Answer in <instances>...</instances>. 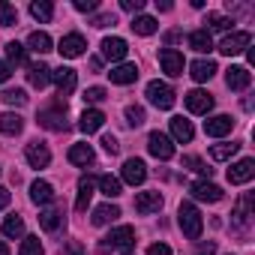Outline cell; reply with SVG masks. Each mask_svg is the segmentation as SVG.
I'll return each mask as SVG.
<instances>
[{"instance_id":"obj_1","label":"cell","mask_w":255,"mask_h":255,"mask_svg":"<svg viewBox=\"0 0 255 255\" xmlns=\"http://www.w3.org/2000/svg\"><path fill=\"white\" fill-rule=\"evenodd\" d=\"M177 222H180V231H183L189 240H198L201 231H204V219H201V213H198V207H195L192 201H183V204L177 207Z\"/></svg>"},{"instance_id":"obj_2","label":"cell","mask_w":255,"mask_h":255,"mask_svg":"<svg viewBox=\"0 0 255 255\" xmlns=\"http://www.w3.org/2000/svg\"><path fill=\"white\" fill-rule=\"evenodd\" d=\"M132 246H135V228H132V225H117V228L99 243L102 252H108V249H126V252H129Z\"/></svg>"},{"instance_id":"obj_3","label":"cell","mask_w":255,"mask_h":255,"mask_svg":"<svg viewBox=\"0 0 255 255\" xmlns=\"http://www.w3.org/2000/svg\"><path fill=\"white\" fill-rule=\"evenodd\" d=\"M39 126H45V129H51V132H66V129H69L66 108L57 105V108H45V111H39Z\"/></svg>"},{"instance_id":"obj_4","label":"cell","mask_w":255,"mask_h":255,"mask_svg":"<svg viewBox=\"0 0 255 255\" xmlns=\"http://www.w3.org/2000/svg\"><path fill=\"white\" fill-rule=\"evenodd\" d=\"M147 99H150V105L168 111V108L174 105V90H171L165 81H150V84H147Z\"/></svg>"},{"instance_id":"obj_5","label":"cell","mask_w":255,"mask_h":255,"mask_svg":"<svg viewBox=\"0 0 255 255\" xmlns=\"http://www.w3.org/2000/svg\"><path fill=\"white\" fill-rule=\"evenodd\" d=\"M159 66H162V72H165V75L180 78L186 63H183V54H180L177 48H162V51H159Z\"/></svg>"},{"instance_id":"obj_6","label":"cell","mask_w":255,"mask_h":255,"mask_svg":"<svg viewBox=\"0 0 255 255\" xmlns=\"http://www.w3.org/2000/svg\"><path fill=\"white\" fill-rule=\"evenodd\" d=\"M51 81L57 84V90H60V96L66 99V96H72V93H75V84H78V75H75V69H69V66H60V69H51Z\"/></svg>"},{"instance_id":"obj_7","label":"cell","mask_w":255,"mask_h":255,"mask_svg":"<svg viewBox=\"0 0 255 255\" xmlns=\"http://www.w3.org/2000/svg\"><path fill=\"white\" fill-rule=\"evenodd\" d=\"M255 177V159H240V162H234L231 168H228V183L231 186H243V183H249Z\"/></svg>"},{"instance_id":"obj_8","label":"cell","mask_w":255,"mask_h":255,"mask_svg":"<svg viewBox=\"0 0 255 255\" xmlns=\"http://www.w3.org/2000/svg\"><path fill=\"white\" fill-rule=\"evenodd\" d=\"M249 42H252V36H249L246 30H237V33H228V36L219 42V51H222L225 57H234V54H240L243 48H249Z\"/></svg>"},{"instance_id":"obj_9","label":"cell","mask_w":255,"mask_h":255,"mask_svg":"<svg viewBox=\"0 0 255 255\" xmlns=\"http://www.w3.org/2000/svg\"><path fill=\"white\" fill-rule=\"evenodd\" d=\"M120 174H123V180L129 183V186H141V183L147 180V165H144L141 159L132 156V159L123 162V171H120Z\"/></svg>"},{"instance_id":"obj_10","label":"cell","mask_w":255,"mask_h":255,"mask_svg":"<svg viewBox=\"0 0 255 255\" xmlns=\"http://www.w3.org/2000/svg\"><path fill=\"white\" fill-rule=\"evenodd\" d=\"M147 150H150L156 159H171V156H174V141H171L168 135H162V132H150Z\"/></svg>"},{"instance_id":"obj_11","label":"cell","mask_w":255,"mask_h":255,"mask_svg":"<svg viewBox=\"0 0 255 255\" xmlns=\"http://www.w3.org/2000/svg\"><path fill=\"white\" fill-rule=\"evenodd\" d=\"M189 192H192L195 201H210V204L222 201V189H219L216 183H210V180H195V183L189 186Z\"/></svg>"},{"instance_id":"obj_12","label":"cell","mask_w":255,"mask_h":255,"mask_svg":"<svg viewBox=\"0 0 255 255\" xmlns=\"http://www.w3.org/2000/svg\"><path fill=\"white\" fill-rule=\"evenodd\" d=\"M126 54H129L126 39H120V36H105V39H102V57H105V60L117 63V60H123Z\"/></svg>"},{"instance_id":"obj_13","label":"cell","mask_w":255,"mask_h":255,"mask_svg":"<svg viewBox=\"0 0 255 255\" xmlns=\"http://www.w3.org/2000/svg\"><path fill=\"white\" fill-rule=\"evenodd\" d=\"M84 48H87V42H84V36H81V33H66V36L60 39V45H57V51H60L63 57H69V60L81 57V54H84Z\"/></svg>"},{"instance_id":"obj_14","label":"cell","mask_w":255,"mask_h":255,"mask_svg":"<svg viewBox=\"0 0 255 255\" xmlns=\"http://www.w3.org/2000/svg\"><path fill=\"white\" fill-rule=\"evenodd\" d=\"M183 102H186V108H189L192 114H207V111L213 108V96H210L207 90H189V93L183 96Z\"/></svg>"},{"instance_id":"obj_15","label":"cell","mask_w":255,"mask_h":255,"mask_svg":"<svg viewBox=\"0 0 255 255\" xmlns=\"http://www.w3.org/2000/svg\"><path fill=\"white\" fill-rule=\"evenodd\" d=\"M231 129H234V120H231L228 114H216V117L204 120V132H207L210 138H222V135H228Z\"/></svg>"},{"instance_id":"obj_16","label":"cell","mask_w":255,"mask_h":255,"mask_svg":"<svg viewBox=\"0 0 255 255\" xmlns=\"http://www.w3.org/2000/svg\"><path fill=\"white\" fill-rule=\"evenodd\" d=\"M24 156H27V162H30L33 168H45V165L51 162V150H48L42 141H30L27 150H24Z\"/></svg>"},{"instance_id":"obj_17","label":"cell","mask_w":255,"mask_h":255,"mask_svg":"<svg viewBox=\"0 0 255 255\" xmlns=\"http://www.w3.org/2000/svg\"><path fill=\"white\" fill-rule=\"evenodd\" d=\"M102 123H105V114H102L99 108H87V111L78 117V129L90 135V132H99V129H102Z\"/></svg>"},{"instance_id":"obj_18","label":"cell","mask_w":255,"mask_h":255,"mask_svg":"<svg viewBox=\"0 0 255 255\" xmlns=\"http://www.w3.org/2000/svg\"><path fill=\"white\" fill-rule=\"evenodd\" d=\"M225 84H228L231 90H246V87L252 84V72H249L246 66H231V69L225 72Z\"/></svg>"},{"instance_id":"obj_19","label":"cell","mask_w":255,"mask_h":255,"mask_svg":"<svg viewBox=\"0 0 255 255\" xmlns=\"http://www.w3.org/2000/svg\"><path fill=\"white\" fill-rule=\"evenodd\" d=\"M30 201L39 204V207L51 204V201H54V186H51L48 180H33V183H30Z\"/></svg>"},{"instance_id":"obj_20","label":"cell","mask_w":255,"mask_h":255,"mask_svg":"<svg viewBox=\"0 0 255 255\" xmlns=\"http://www.w3.org/2000/svg\"><path fill=\"white\" fill-rule=\"evenodd\" d=\"M162 207V195L159 192H138L135 195V210L141 213V216H150V213H156Z\"/></svg>"},{"instance_id":"obj_21","label":"cell","mask_w":255,"mask_h":255,"mask_svg":"<svg viewBox=\"0 0 255 255\" xmlns=\"http://www.w3.org/2000/svg\"><path fill=\"white\" fill-rule=\"evenodd\" d=\"M108 78H111V84H132L135 78H138V66L135 63H120V66H114L111 72H108Z\"/></svg>"},{"instance_id":"obj_22","label":"cell","mask_w":255,"mask_h":255,"mask_svg":"<svg viewBox=\"0 0 255 255\" xmlns=\"http://www.w3.org/2000/svg\"><path fill=\"white\" fill-rule=\"evenodd\" d=\"M93 186H96V177H90V174H84V177L78 180V198H75V210H78V213L87 210V204H90V198H93Z\"/></svg>"},{"instance_id":"obj_23","label":"cell","mask_w":255,"mask_h":255,"mask_svg":"<svg viewBox=\"0 0 255 255\" xmlns=\"http://www.w3.org/2000/svg\"><path fill=\"white\" fill-rule=\"evenodd\" d=\"M93 159H96V153H93L90 144H72V147H69V162H72V165L87 168V165H93Z\"/></svg>"},{"instance_id":"obj_24","label":"cell","mask_w":255,"mask_h":255,"mask_svg":"<svg viewBox=\"0 0 255 255\" xmlns=\"http://www.w3.org/2000/svg\"><path fill=\"white\" fill-rule=\"evenodd\" d=\"M234 222L240 225V228H249V222H252V195L246 192V195H240V201H237V207H234Z\"/></svg>"},{"instance_id":"obj_25","label":"cell","mask_w":255,"mask_h":255,"mask_svg":"<svg viewBox=\"0 0 255 255\" xmlns=\"http://www.w3.org/2000/svg\"><path fill=\"white\" fill-rule=\"evenodd\" d=\"M24 129V117L15 114V111H6V114H0V132L3 135H18Z\"/></svg>"},{"instance_id":"obj_26","label":"cell","mask_w":255,"mask_h":255,"mask_svg":"<svg viewBox=\"0 0 255 255\" xmlns=\"http://www.w3.org/2000/svg\"><path fill=\"white\" fill-rule=\"evenodd\" d=\"M171 135H174V141L189 144L192 135H195V129H192V123H189L186 117H171Z\"/></svg>"},{"instance_id":"obj_27","label":"cell","mask_w":255,"mask_h":255,"mask_svg":"<svg viewBox=\"0 0 255 255\" xmlns=\"http://www.w3.org/2000/svg\"><path fill=\"white\" fill-rule=\"evenodd\" d=\"M219 69H216V63L213 60H195L192 66H189V75L198 81V84H204V81H210L213 75H216Z\"/></svg>"},{"instance_id":"obj_28","label":"cell","mask_w":255,"mask_h":255,"mask_svg":"<svg viewBox=\"0 0 255 255\" xmlns=\"http://www.w3.org/2000/svg\"><path fill=\"white\" fill-rule=\"evenodd\" d=\"M189 48H192V51H198V54H207V51L213 48L210 30H207V27H201V30H192V33H189Z\"/></svg>"},{"instance_id":"obj_29","label":"cell","mask_w":255,"mask_h":255,"mask_svg":"<svg viewBox=\"0 0 255 255\" xmlns=\"http://www.w3.org/2000/svg\"><path fill=\"white\" fill-rule=\"evenodd\" d=\"M27 51H33V54H48V51H51V36H48L45 30H33V33L27 36Z\"/></svg>"},{"instance_id":"obj_30","label":"cell","mask_w":255,"mask_h":255,"mask_svg":"<svg viewBox=\"0 0 255 255\" xmlns=\"http://www.w3.org/2000/svg\"><path fill=\"white\" fill-rule=\"evenodd\" d=\"M27 81L33 84V87H48V81H51V66H45V63H33L30 69H27Z\"/></svg>"},{"instance_id":"obj_31","label":"cell","mask_w":255,"mask_h":255,"mask_svg":"<svg viewBox=\"0 0 255 255\" xmlns=\"http://www.w3.org/2000/svg\"><path fill=\"white\" fill-rule=\"evenodd\" d=\"M39 225H42L48 234H54V231L63 225V213H60V210H54V207H45V210L39 213Z\"/></svg>"},{"instance_id":"obj_32","label":"cell","mask_w":255,"mask_h":255,"mask_svg":"<svg viewBox=\"0 0 255 255\" xmlns=\"http://www.w3.org/2000/svg\"><path fill=\"white\" fill-rule=\"evenodd\" d=\"M138 36H153L156 30H159V24H156V18H150V15H135L132 18V24H129Z\"/></svg>"},{"instance_id":"obj_33","label":"cell","mask_w":255,"mask_h":255,"mask_svg":"<svg viewBox=\"0 0 255 255\" xmlns=\"http://www.w3.org/2000/svg\"><path fill=\"white\" fill-rule=\"evenodd\" d=\"M120 216V207L117 204H99L96 210H93V225H108V222H114Z\"/></svg>"},{"instance_id":"obj_34","label":"cell","mask_w":255,"mask_h":255,"mask_svg":"<svg viewBox=\"0 0 255 255\" xmlns=\"http://www.w3.org/2000/svg\"><path fill=\"white\" fill-rule=\"evenodd\" d=\"M30 15H33L36 21L48 24V21L54 18V6L48 3V0H33V3H30Z\"/></svg>"},{"instance_id":"obj_35","label":"cell","mask_w":255,"mask_h":255,"mask_svg":"<svg viewBox=\"0 0 255 255\" xmlns=\"http://www.w3.org/2000/svg\"><path fill=\"white\" fill-rule=\"evenodd\" d=\"M237 150H240V144H234V141H231V144H213V147H210V159H216V162H228Z\"/></svg>"},{"instance_id":"obj_36","label":"cell","mask_w":255,"mask_h":255,"mask_svg":"<svg viewBox=\"0 0 255 255\" xmlns=\"http://www.w3.org/2000/svg\"><path fill=\"white\" fill-rule=\"evenodd\" d=\"M96 183H99L102 195H108V198H117V195H120V180H117V177H111V174H99Z\"/></svg>"},{"instance_id":"obj_37","label":"cell","mask_w":255,"mask_h":255,"mask_svg":"<svg viewBox=\"0 0 255 255\" xmlns=\"http://www.w3.org/2000/svg\"><path fill=\"white\" fill-rule=\"evenodd\" d=\"M12 24H18V9L6 0H0V27H12Z\"/></svg>"},{"instance_id":"obj_38","label":"cell","mask_w":255,"mask_h":255,"mask_svg":"<svg viewBox=\"0 0 255 255\" xmlns=\"http://www.w3.org/2000/svg\"><path fill=\"white\" fill-rule=\"evenodd\" d=\"M204 24H210V30H219V33H225V30H231L234 18H228V15H219V12H207V21H204Z\"/></svg>"},{"instance_id":"obj_39","label":"cell","mask_w":255,"mask_h":255,"mask_svg":"<svg viewBox=\"0 0 255 255\" xmlns=\"http://www.w3.org/2000/svg\"><path fill=\"white\" fill-rule=\"evenodd\" d=\"M6 57H9V63L24 66V63H27V48L18 45V42H6Z\"/></svg>"},{"instance_id":"obj_40","label":"cell","mask_w":255,"mask_h":255,"mask_svg":"<svg viewBox=\"0 0 255 255\" xmlns=\"http://www.w3.org/2000/svg\"><path fill=\"white\" fill-rule=\"evenodd\" d=\"M3 234L6 237H21L24 234V219L21 216H6L3 219Z\"/></svg>"},{"instance_id":"obj_41","label":"cell","mask_w":255,"mask_h":255,"mask_svg":"<svg viewBox=\"0 0 255 255\" xmlns=\"http://www.w3.org/2000/svg\"><path fill=\"white\" fill-rule=\"evenodd\" d=\"M0 99H3L6 105H15V108H21V105H27V93L24 90H3V93H0Z\"/></svg>"},{"instance_id":"obj_42","label":"cell","mask_w":255,"mask_h":255,"mask_svg":"<svg viewBox=\"0 0 255 255\" xmlns=\"http://www.w3.org/2000/svg\"><path fill=\"white\" fill-rule=\"evenodd\" d=\"M183 165H186V168H192V171H198L201 177H210V174H213V168H207V165H204V159H198V156H183Z\"/></svg>"},{"instance_id":"obj_43","label":"cell","mask_w":255,"mask_h":255,"mask_svg":"<svg viewBox=\"0 0 255 255\" xmlns=\"http://www.w3.org/2000/svg\"><path fill=\"white\" fill-rule=\"evenodd\" d=\"M144 120H147V114H144L141 105H129V108H126V123H129V126H141Z\"/></svg>"},{"instance_id":"obj_44","label":"cell","mask_w":255,"mask_h":255,"mask_svg":"<svg viewBox=\"0 0 255 255\" xmlns=\"http://www.w3.org/2000/svg\"><path fill=\"white\" fill-rule=\"evenodd\" d=\"M18 252H21V255H42V243H39V237H24Z\"/></svg>"},{"instance_id":"obj_45","label":"cell","mask_w":255,"mask_h":255,"mask_svg":"<svg viewBox=\"0 0 255 255\" xmlns=\"http://www.w3.org/2000/svg\"><path fill=\"white\" fill-rule=\"evenodd\" d=\"M105 99H108L105 87H87L84 90V102H105Z\"/></svg>"},{"instance_id":"obj_46","label":"cell","mask_w":255,"mask_h":255,"mask_svg":"<svg viewBox=\"0 0 255 255\" xmlns=\"http://www.w3.org/2000/svg\"><path fill=\"white\" fill-rule=\"evenodd\" d=\"M120 9L135 15V12H141V9H144V0H120Z\"/></svg>"},{"instance_id":"obj_47","label":"cell","mask_w":255,"mask_h":255,"mask_svg":"<svg viewBox=\"0 0 255 255\" xmlns=\"http://www.w3.org/2000/svg\"><path fill=\"white\" fill-rule=\"evenodd\" d=\"M102 150L114 156V153L120 150V144H117V138H114V135H102Z\"/></svg>"},{"instance_id":"obj_48","label":"cell","mask_w":255,"mask_h":255,"mask_svg":"<svg viewBox=\"0 0 255 255\" xmlns=\"http://www.w3.org/2000/svg\"><path fill=\"white\" fill-rule=\"evenodd\" d=\"M72 6H75L78 12H93V9H96L99 3H96V0H75V3H72Z\"/></svg>"},{"instance_id":"obj_49","label":"cell","mask_w":255,"mask_h":255,"mask_svg":"<svg viewBox=\"0 0 255 255\" xmlns=\"http://www.w3.org/2000/svg\"><path fill=\"white\" fill-rule=\"evenodd\" d=\"M60 255H84V249H81V243L78 240H69L66 246H63V252Z\"/></svg>"},{"instance_id":"obj_50","label":"cell","mask_w":255,"mask_h":255,"mask_svg":"<svg viewBox=\"0 0 255 255\" xmlns=\"http://www.w3.org/2000/svg\"><path fill=\"white\" fill-rule=\"evenodd\" d=\"M90 24H93V27H108V24H117V18H114V15H96Z\"/></svg>"},{"instance_id":"obj_51","label":"cell","mask_w":255,"mask_h":255,"mask_svg":"<svg viewBox=\"0 0 255 255\" xmlns=\"http://www.w3.org/2000/svg\"><path fill=\"white\" fill-rule=\"evenodd\" d=\"M216 252V243L213 240H207V243H198L195 246V255H213Z\"/></svg>"},{"instance_id":"obj_52","label":"cell","mask_w":255,"mask_h":255,"mask_svg":"<svg viewBox=\"0 0 255 255\" xmlns=\"http://www.w3.org/2000/svg\"><path fill=\"white\" fill-rule=\"evenodd\" d=\"M147 255H171V246H168V243H153V246L147 249Z\"/></svg>"},{"instance_id":"obj_53","label":"cell","mask_w":255,"mask_h":255,"mask_svg":"<svg viewBox=\"0 0 255 255\" xmlns=\"http://www.w3.org/2000/svg\"><path fill=\"white\" fill-rule=\"evenodd\" d=\"M9 75H12L9 63H6V60H0V84H6V81H9Z\"/></svg>"},{"instance_id":"obj_54","label":"cell","mask_w":255,"mask_h":255,"mask_svg":"<svg viewBox=\"0 0 255 255\" xmlns=\"http://www.w3.org/2000/svg\"><path fill=\"white\" fill-rule=\"evenodd\" d=\"M9 201H12L9 189H3V186H0V210H3V207H9Z\"/></svg>"},{"instance_id":"obj_55","label":"cell","mask_w":255,"mask_h":255,"mask_svg":"<svg viewBox=\"0 0 255 255\" xmlns=\"http://www.w3.org/2000/svg\"><path fill=\"white\" fill-rule=\"evenodd\" d=\"M177 39H183V33H180V30H168V33H165V42H168V45H171V42H177Z\"/></svg>"},{"instance_id":"obj_56","label":"cell","mask_w":255,"mask_h":255,"mask_svg":"<svg viewBox=\"0 0 255 255\" xmlns=\"http://www.w3.org/2000/svg\"><path fill=\"white\" fill-rule=\"evenodd\" d=\"M90 69L99 72V69H102V57H90Z\"/></svg>"},{"instance_id":"obj_57","label":"cell","mask_w":255,"mask_h":255,"mask_svg":"<svg viewBox=\"0 0 255 255\" xmlns=\"http://www.w3.org/2000/svg\"><path fill=\"white\" fill-rule=\"evenodd\" d=\"M0 255H9V246H6L3 240H0Z\"/></svg>"},{"instance_id":"obj_58","label":"cell","mask_w":255,"mask_h":255,"mask_svg":"<svg viewBox=\"0 0 255 255\" xmlns=\"http://www.w3.org/2000/svg\"><path fill=\"white\" fill-rule=\"evenodd\" d=\"M126 255H132V252H126Z\"/></svg>"}]
</instances>
